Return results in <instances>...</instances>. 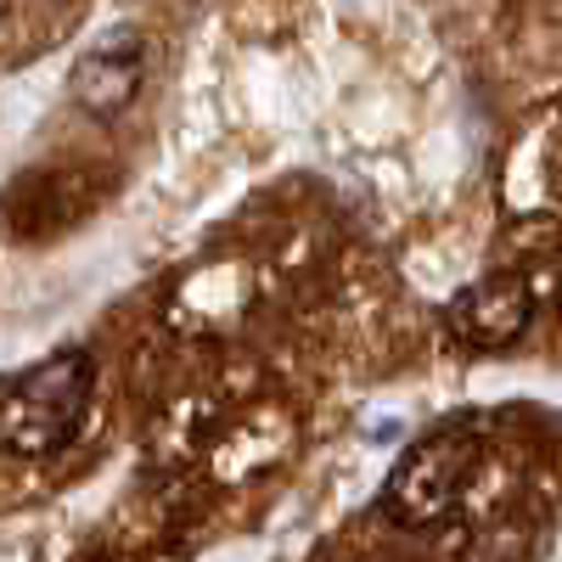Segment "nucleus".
I'll return each mask as SVG.
<instances>
[{
  "instance_id": "f257e3e1",
  "label": "nucleus",
  "mask_w": 562,
  "mask_h": 562,
  "mask_svg": "<svg viewBox=\"0 0 562 562\" xmlns=\"http://www.w3.org/2000/svg\"><path fill=\"white\" fill-rule=\"evenodd\" d=\"M97 360L85 349H57L12 378H0V450L7 456H57L90 411Z\"/></svg>"
},
{
  "instance_id": "f03ea898",
  "label": "nucleus",
  "mask_w": 562,
  "mask_h": 562,
  "mask_svg": "<svg viewBox=\"0 0 562 562\" xmlns=\"http://www.w3.org/2000/svg\"><path fill=\"white\" fill-rule=\"evenodd\" d=\"M479 456H484V439L479 428H467V422H445V428L422 434L383 484V512L400 524V529H434L445 524L456 501L467 495L479 473Z\"/></svg>"
},
{
  "instance_id": "7ed1b4c3",
  "label": "nucleus",
  "mask_w": 562,
  "mask_h": 562,
  "mask_svg": "<svg viewBox=\"0 0 562 562\" xmlns=\"http://www.w3.org/2000/svg\"><path fill=\"white\" fill-rule=\"evenodd\" d=\"M535 310H540V299L529 288V276L495 270V276H479L473 288H461L445 304V333L467 349H506L535 326Z\"/></svg>"
},
{
  "instance_id": "20e7f679",
  "label": "nucleus",
  "mask_w": 562,
  "mask_h": 562,
  "mask_svg": "<svg viewBox=\"0 0 562 562\" xmlns=\"http://www.w3.org/2000/svg\"><path fill=\"white\" fill-rule=\"evenodd\" d=\"M140 74H147V45H140V34H135V29H113V34H102V40L74 63L68 97H74V108H85L90 119H119V113L135 102Z\"/></svg>"
},
{
  "instance_id": "39448f33",
  "label": "nucleus",
  "mask_w": 562,
  "mask_h": 562,
  "mask_svg": "<svg viewBox=\"0 0 562 562\" xmlns=\"http://www.w3.org/2000/svg\"><path fill=\"white\" fill-rule=\"evenodd\" d=\"M0 18H7V0H0Z\"/></svg>"
}]
</instances>
